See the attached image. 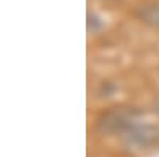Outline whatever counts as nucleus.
<instances>
[{"mask_svg": "<svg viewBox=\"0 0 159 157\" xmlns=\"http://www.w3.org/2000/svg\"><path fill=\"white\" fill-rule=\"evenodd\" d=\"M121 138L129 146L135 148H150L156 145L159 140V127L147 122L142 119V114L137 116L134 121L129 124V127L124 130Z\"/></svg>", "mask_w": 159, "mask_h": 157, "instance_id": "f03ea898", "label": "nucleus"}, {"mask_svg": "<svg viewBox=\"0 0 159 157\" xmlns=\"http://www.w3.org/2000/svg\"><path fill=\"white\" fill-rule=\"evenodd\" d=\"M140 116V111L130 108H113L105 111L97 121V129L103 135H118L121 137L129 124Z\"/></svg>", "mask_w": 159, "mask_h": 157, "instance_id": "f257e3e1", "label": "nucleus"}, {"mask_svg": "<svg viewBox=\"0 0 159 157\" xmlns=\"http://www.w3.org/2000/svg\"><path fill=\"white\" fill-rule=\"evenodd\" d=\"M137 16L151 27L159 29V3L143 5L137 10Z\"/></svg>", "mask_w": 159, "mask_h": 157, "instance_id": "7ed1b4c3", "label": "nucleus"}, {"mask_svg": "<svg viewBox=\"0 0 159 157\" xmlns=\"http://www.w3.org/2000/svg\"><path fill=\"white\" fill-rule=\"evenodd\" d=\"M156 111L159 113V100H157V103H156Z\"/></svg>", "mask_w": 159, "mask_h": 157, "instance_id": "20e7f679", "label": "nucleus"}]
</instances>
